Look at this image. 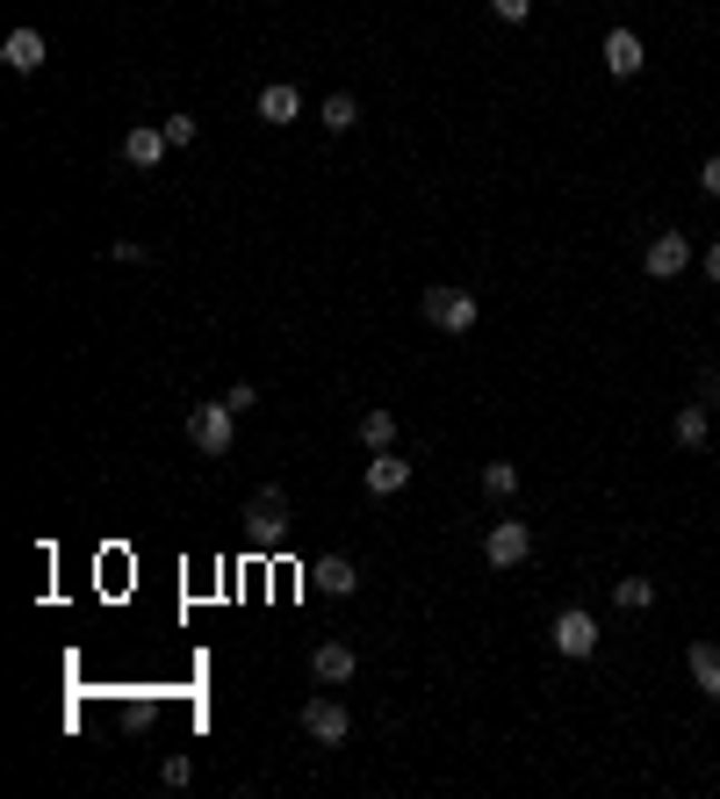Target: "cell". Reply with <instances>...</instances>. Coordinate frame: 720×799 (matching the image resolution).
<instances>
[{"label": "cell", "mask_w": 720, "mask_h": 799, "mask_svg": "<svg viewBox=\"0 0 720 799\" xmlns=\"http://www.w3.org/2000/svg\"><path fill=\"white\" fill-rule=\"evenodd\" d=\"M418 310H425V325L433 332H447V339H462V332H476L483 325V303H476V288H425L418 296Z\"/></svg>", "instance_id": "1"}, {"label": "cell", "mask_w": 720, "mask_h": 799, "mask_svg": "<svg viewBox=\"0 0 720 799\" xmlns=\"http://www.w3.org/2000/svg\"><path fill=\"white\" fill-rule=\"evenodd\" d=\"M188 447L209 454V461H224V454L238 447V411L231 404H195L188 411Z\"/></svg>", "instance_id": "2"}, {"label": "cell", "mask_w": 720, "mask_h": 799, "mask_svg": "<svg viewBox=\"0 0 720 799\" xmlns=\"http://www.w3.org/2000/svg\"><path fill=\"white\" fill-rule=\"evenodd\" d=\"M245 541H259V548H282L288 541V490L282 483H267V490L245 497Z\"/></svg>", "instance_id": "3"}, {"label": "cell", "mask_w": 720, "mask_h": 799, "mask_svg": "<svg viewBox=\"0 0 720 799\" xmlns=\"http://www.w3.org/2000/svg\"><path fill=\"white\" fill-rule=\"evenodd\" d=\"M303 734H310L317 749H339L346 734H354V713H346V706L317 684V699H303Z\"/></svg>", "instance_id": "4"}, {"label": "cell", "mask_w": 720, "mask_h": 799, "mask_svg": "<svg viewBox=\"0 0 720 799\" xmlns=\"http://www.w3.org/2000/svg\"><path fill=\"white\" fill-rule=\"evenodd\" d=\"M533 555V526H526V519H497V526H490L483 533V562H490V570H519V562H526Z\"/></svg>", "instance_id": "5"}, {"label": "cell", "mask_w": 720, "mask_h": 799, "mask_svg": "<svg viewBox=\"0 0 720 799\" xmlns=\"http://www.w3.org/2000/svg\"><path fill=\"white\" fill-rule=\"evenodd\" d=\"M548 641H555V655H570V663H584V655H599V620H591L584 605L555 612V627H548Z\"/></svg>", "instance_id": "6"}, {"label": "cell", "mask_w": 720, "mask_h": 799, "mask_svg": "<svg viewBox=\"0 0 720 799\" xmlns=\"http://www.w3.org/2000/svg\"><path fill=\"white\" fill-rule=\"evenodd\" d=\"M641 267H649V282H678V274L692 267V238H684V230H655Z\"/></svg>", "instance_id": "7"}, {"label": "cell", "mask_w": 720, "mask_h": 799, "mask_svg": "<svg viewBox=\"0 0 720 799\" xmlns=\"http://www.w3.org/2000/svg\"><path fill=\"white\" fill-rule=\"evenodd\" d=\"M166 151H174V145H166L159 122H137V130H122V166H137V174H159Z\"/></svg>", "instance_id": "8"}, {"label": "cell", "mask_w": 720, "mask_h": 799, "mask_svg": "<svg viewBox=\"0 0 720 799\" xmlns=\"http://www.w3.org/2000/svg\"><path fill=\"white\" fill-rule=\"evenodd\" d=\"M43 58H51V51H43V29H8V37H0V66H8V72H22V80H29V72H43Z\"/></svg>", "instance_id": "9"}, {"label": "cell", "mask_w": 720, "mask_h": 799, "mask_svg": "<svg viewBox=\"0 0 720 799\" xmlns=\"http://www.w3.org/2000/svg\"><path fill=\"white\" fill-rule=\"evenodd\" d=\"M354 670H361V655L346 649V641H317L310 649V678L325 684V691H339V684H354Z\"/></svg>", "instance_id": "10"}, {"label": "cell", "mask_w": 720, "mask_h": 799, "mask_svg": "<svg viewBox=\"0 0 720 799\" xmlns=\"http://www.w3.org/2000/svg\"><path fill=\"white\" fill-rule=\"evenodd\" d=\"M599 58H605V72H612V80H634V72L649 66V51H641V37H634V29H605Z\"/></svg>", "instance_id": "11"}, {"label": "cell", "mask_w": 720, "mask_h": 799, "mask_svg": "<svg viewBox=\"0 0 720 799\" xmlns=\"http://www.w3.org/2000/svg\"><path fill=\"white\" fill-rule=\"evenodd\" d=\"M253 116L282 130V122H296V116H303V95H296V87H288V80H267V87H259V95H253Z\"/></svg>", "instance_id": "12"}, {"label": "cell", "mask_w": 720, "mask_h": 799, "mask_svg": "<svg viewBox=\"0 0 720 799\" xmlns=\"http://www.w3.org/2000/svg\"><path fill=\"white\" fill-rule=\"evenodd\" d=\"M361 483H367V497H396V490H411V461H396L389 447H382L375 461H367Z\"/></svg>", "instance_id": "13"}, {"label": "cell", "mask_w": 720, "mask_h": 799, "mask_svg": "<svg viewBox=\"0 0 720 799\" xmlns=\"http://www.w3.org/2000/svg\"><path fill=\"white\" fill-rule=\"evenodd\" d=\"M310 583H317L325 598H354V591H361V570H354L346 555H325V562L310 570Z\"/></svg>", "instance_id": "14"}, {"label": "cell", "mask_w": 720, "mask_h": 799, "mask_svg": "<svg viewBox=\"0 0 720 799\" xmlns=\"http://www.w3.org/2000/svg\"><path fill=\"white\" fill-rule=\"evenodd\" d=\"M670 433H678V447L684 454H699L713 440V418H707V404H678V418H670Z\"/></svg>", "instance_id": "15"}, {"label": "cell", "mask_w": 720, "mask_h": 799, "mask_svg": "<svg viewBox=\"0 0 720 799\" xmlns=\"http://www.w3.org/2000/svg\"><path fill=\"white\" fill-rule=\"evenodd\" d=\"M684 663H692V684L707 691V699H720V641H692Z\"/></svg>", "instance_id": "16"}, {"label": "cell", "mask_w": 720, "mask_h": 799, "mask_svg": "<svg viewBox=\"0 0 720 799\" xmlns=\"http://www.w3.org/2000/svg\"><path fill=\"white\" fill-rule=\"evenodd\" d=\"M361 447H367V454H382V447H396V411H389V404H375V411H361Z\"/></svg>", "instance_id": "17"}, {"label": "cell", "mask_w": 720, "mask_h": 799, "mask_svg": "<svg viewBox=\"0 0 720 799\" xmlns=\"http://www.w3.org/2000/svg\"><path fill=\"white\" fill-rule=\"evenodd\" d=\"M483 497H497V504L519 497V468L512 461H483Z\"/></svg>", "instance_id": "18"}, {"label": "cell", "mask_w": 720, "mask_h": 799, "mask_svg": "<svg viewBox=\"0 0 720 799\" xmlns=\"http://www.w3.org/2000/svg\"><path fill=\"white\" fill-rule=\"evenodd\" d=\"M612 598H620V612H649L655 605V583L649 576H612Z\"/></svg>", "instance_id": "19"}, {"label": "cell", "mask_w": 720, "mask_h": 799, "mask_svg": "<svg viewBox=\"0 0 720 799\" xmlns=\"http://www.w3.org/2000/svg\"><path fill=\"white\" fill-rule=\"evenodd\" d=\"M317 122H325L332 137H339V130H354V122H361V101H354V95H325V109H317Z\"/></svg>", "instance_id": "20"}, {"label": "cell", "mask_w": 720, "mask_h": 799, "mask_svg": "<svg viewBox=\"0 0 720 799\" xmlns=\"http://www.w3.org/2000/svg\"><path fill=\"white\" fill-rule=\"evenodd\" d=\"M159 130H166V145H174V151H188L195 137H203V122H195V116H166Z\"/></svg>", "instance_id": "21"}, {"label": "cell", "mask_w": 720, "mask_h": 799, "mask_svg": "<svg viewBox=\"0 0 720 799\" xmlns=\"http://www.w3.org/2000/svg\"><path fill=\"white\" fill-rule=\"evenodd\" d=\"M188 778H195V763H188V757H166V763H159V786H166V792H180Z\"/></svg>", "instance_id": "22"}, {"label": "cell", "mask_w": 720, "mask_h": 799, "mask_svg": "<svg viewBox=\"0 0 720 799\" xmlns=\"http://www.w3.org/2000/svg\"><path fill=\"white\" fill-rule=\"evenodd\" d=\"M224 404L245 418V411H259V389H253V382H231V389H224Z\"/></svg>", "instance_id": "23"}, {"label": "cell", "mask_w": 720, "mask_h": 799, "mask_svg": "<svg viewBox=\"0 0 720 799\" xmlns=\"http://www.w3.org/2000/svg\"><path fill=\"white\" fill-rule=\"evenodd\" d=\"M490 14H497V22H526L533 0H490Z\"/></svg>", "instance_id": "24"}, {"label": "cell", "mask_w": 720, "mask_h": 799, "mask_svg": "<svg viewBox=\"0 0 720 799\" xmlns=\"http://www.w3.org/2000/svg\"><path fill=\"white\" fill-rule=\"evenodd\" d=\"M116 259H122V267H145V259H151V245H137V238H122V245H116Z\"/></svg>", "instance_id": "25"}, {"label": "cell", "mask_w": 720, "mask_h": 799, "mask_svg": "<svg viewBox=\"0 0 720 799\" xmlns=\"http://www.w3.org/2000/svg\"><path fill=\"white\" fill-rule=\"evenodd\" d=\"M699 188H707V195H713V203H720V151H713V159H707V166H699Z\"/></svg>", "instance_id": "26"}, {"label": "cell", "mask_w": 720, "mask_h": 799, "mask_svg": "<svg viewBox=\"0 0 720 799\" xmlns=\"http://www.w3.org/2000/svg\"><path fill=\"white\" fill-rule=\"evenodd\" d=\"M699 267H707V282H720V238L707 245V259H699Z\"/></svg>", "instance_id": "27"}]
</instances>
